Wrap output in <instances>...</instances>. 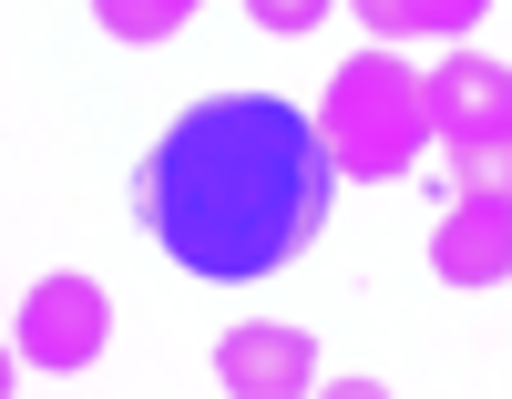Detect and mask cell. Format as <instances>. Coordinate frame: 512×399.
Masks as SVG:
<instances>
[{"label":"cell","mask_w":512,"mask_h":399,"mask_svg":"<svg viewBox=\"0 0 512 399\" xmlns=\"http://www.w3.org/2000/svg\"><path fill=\"white\" fill-rule=\"evenodd\" d=\"M216 389H236V399H297V389H318V338L287 328V318H246V328L216 338Z\"/></svg>","instance_id":"4"},{"label":"cell","mask_w":512,"mask_h":399,"mask_svg":"<svg viewBox=\"0 0 512 399\" xmlns=\"http://www.w3.org/2000/svg\"><path fill=\"white\" fill-rule=\"evenodd\" d=\"M11 338H21L31 369L72 379V369L103 359V338H113V297H103L93 277H41V287H21V307H11Z\"/></svg>","instance_id":"3"},{"label":"cell","mask_w":512,"mask_h":399,"mask_svg":"<svg viewBox=\"0 0 512 399\" xmlns=\"http://www.w3.org/2000/svg\"><path fill=\"white\" fill-rule=\"evenodd\" d=\"M246 21H256V31H277V41H297V31H318V21H328V0H246Z\"/></svg>","instance_id":"10"},{"label":"cell","mask_w":512,"mask_h":399,"mask_svg":"<svg viewBox=\"0 0 512 399\" xmlns=\"http://www.w3.org/2000/svg\"><path fill=\"white\" fill-rule=\"evenodd\" d=\"M328 185L338 164L318 144V113H297L287 93H205L134 164V215L185 277L246 287L318 246Z\"/></svg>","instance_id":"1"},{"label":"cell","mask_w":512,"mask_h":399,"mask_svg":"<svg viewBox=\"0 0 512 399\" xmlns=\"http://www.w3.org/2000/svg\"><path fill=\"white\" fill-rule=\"evenodd\" d=\"M431 277L441 287H502L512 277V195H461L431 226Z\"/></svg>","instance_id":"5"},{"label":"cell","mask_w":512,"mask_h":399,"mask_svg":"<svg viewBox=\"0 0 512 399\" xmlns=\"http://www.w3.org/2000/svg\"><path fill=\"white\" fill-rule=\"evenodd\" d=\"M461 195H512V133H472V144H441Z\"/></svg>","instance_id":"9"},{"label":"cell","mask_w":512,"mask_h":399,"mask_svg":"<svg viewBox=\"0 0 512 399\" xmlns=\"http://www.w3.org/2000/svg\"><path fill=\"white\" fill-rule=\"evenodd\" d=\"M472 133H512V62L451 52L431 72V144H472Z\"/></svg>","instance_id":"6"},{"label":"cell","mask_w":512,"mask_h":399,"mask_svg":"<svg viewBox=\"0 0 512 399\" xmlns=\"http://www.w3.org/2000/svg\"><path fill=\"white\" fill-rule=\"evenodd\" d=\"M349 11H359L379 41H461L492 0H349Z\"/></svg>","instance_id":"7"},{"label":"cell","mask_w":512,"mask_h":399,"mask_svg":"<svg viewBox=\"0 0 512 399\" xmlns=\"http://www.w3.org/2000/svg\"><path fill=\"white\" fill-rule=\"evenodd\" d=\"M318 144H328V164L349 174V185L410 174L420 154H431V72H410L390 52L338 62L328 93H318Z\"/></svg>","instance_id":"2"},{"label":"cell","mask_w":512,"mask_h":399,"mask_svg":"<svg viewBox=\"0 0 512 399\" xmlns=\"http://www.w3.org/2000/svg\"><path fill=\"white\" fill-rule=\"evenodd\" d=\"M195 11H205V0H93V21L113 41H175Z\"/></svg>","instance_id":"8"}]
</instances>
